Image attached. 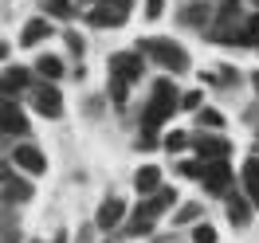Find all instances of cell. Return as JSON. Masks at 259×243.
<instances>
[{
  "instance_id": "6da1fadb",
  "label": "cell",
  "mask_w": 259,
  "mask_h": 243,
  "mask_svg": "<svg viewBox=\"0 0 259 243\" xmlns=\"http://www.w3.org/2000/svg\"><path fill=\"white\" fill-rule=\"evenodd\" d=\"M181 110V94L177 86L169 79H157L153 82V90H149V102L146 110H142V133H149V137H157V130H161L165 122L173 118V114Z\"/></svg>"
},
{
  "instance_id": "7a4b0ae2",
  "label": "cell",
  "mask_w": 259,
  "mask_h": 243,
  "mask_svg": "<svg viewBox=\"0 0 259 243\" xmlns=\"http://www.w3.org/2000/svg\"><path fill=\"white\" fill-rule=\"evenodd\" d=\"M138 51H142L146 59H153L157 67L173 71V75H185V71L193 67L189 51L181 47L177 39H165V35H146V39H138Z\"/></svg>"
},
{
  "instance_id": "3957f363",
  "label": "cell",
  "mask_w": 259,
  "mask_h": 243,
  "mask_svg": "<svg viewBox=\"0 0 259 243\" xmlns=\"http://www.w3.org/2000/svg\"><path fill=\"white\" fill-rule=\"evenodd\" d=\"M243 20L247 16H240V0H216V16H212V24L204 28V35H208L212 43H232Z\"/></svg>"
},
{
  "instance_id": "277c9868",
  "label": "cell",
  "mask_w": 259,
  "mask_h": 243,
  "mask_svg": "<svg viewBox=\"0 0 259 243\" xmlns=\"http://www.w3.org/2000/svg\"><path fill=\"white\" fill-rule=\"evenodd\" d=\"M110 75L126 79L130 86L146 75V63H142V51H114L110 55Z\"/></svg>"
},
{
  "instance_id": "5b68a950",
  "label": "cell",
  "mask_w": 259,
  "mask_h": 243,
  "mask_svg": "<svg viewBox=\"0 0 259 243\" xmlns=\"http://www.w3.org/2000/svg\"><path fill=\"white\" fill-rule=\"evenodd\" d=\"M32 106L44 118H63V94L55 90V82H39L32 86Z\"/></svg>"
},
{
  "instance_id": "8992f818",
  "label": "cell",
  "mask_w": 259,
  "mask_h": 243,
  "mask_svg": "<svg viewBox=\"0 0 259 243\" xmlns=\"http://www.w3.org/2000/svg\"><path fill=\"white\" fill-rule=\"evenodd\" d=\"M212 16H216V12H212L208 0H185V4L177 8V24L181 28H208Z\"/></svg>"
},
{
  "instance_id": "52a82bcc",
  "label": "cell",
  "mask_w": 259,
  "mask_h": 243,
  "mask_svg": "<svg viewBox=\"0 0 259 243\" xmlns=\"http://www.w3.org/2000/svg\"><path fill=\"white\" fill-rule=\"evenodd\" d=\"M35 196V188H32V180H24V177H16V169L12 165H4V204H24V200H32Z\"/></svg>"
},
{
  "instance_id": "ba28073f",
  "label": "cell",
  "mask_w": 259,
  "mask_h": 243,
  "mask_svg": "<svg viewBox=\"0 0 259 243\" xmlns=\"http://www.w3.org/2000/svg\"><path fill=\"white\" fill-rule=\"evenodd\" d=\"M0 126H4V137H24V133H28V118H24L16 98H4V106H0Z\"/></svg>"
},
{
  "instance_id": "9c48e42d",
  "label": "cell",
  "mask_w": 259,
  "mask_h": 243,
  "mask_svg": "<svg viewBox=\"0 0 259 243\" xmlns=\"http://www.w3.org/2000/svg\"><path fill=\"white\" fill-rule=\"evenodd\" d=\"M12 165H20L24 173H32V177H39L44 169H48V157L39 153L35 145H28V141H20L16 149H12Z\"/></svg>"
},
{
  "instance_id": "30bf717a",
  "label": "cell",
  "mask_w": 259,
  "mask_h": 243,
  "mask_svg": "<svg viewBox=\"0 0 259 243\" xmlns=\"http://www.w3.org/2000/svg\"><path fill=\"white\" fill-rule=\"evenodd\" d=\"M122 220H126V204H122L118 196H106L102 208H98V216H95L98 231H114V227H122Z\"/></svg>"
},
{
  "instance_id": "8fae6325",
  "label": "cell",
  "mask_w": 259,
  "mask_h": 243,
  "mask_svg": "<svg viewBox=\"0 0 259 243\" xmlns=\"http://www.w3.org/2000/svg\"><path fill=\"white\" fill-rule=\"evenodd\" d=\"M228 184H232V165L228 161H208L204 169V188L212 196H228Z\"/></svg>"
},
{
  "instance_id": "7c38bea8",
  "label": "cell",
  "mask_w": 259,
  "mask_h": 243,
  "mask_svg": "<svg viewBox=\"0 0 259 243\" xmlns=\"http://www.w3.org/2000/svg\"><path fill=\"white\" fill-rule=\"evenodd\" d=\"M130 12H122V8H110V4H95L91 12H87V24L91 28H122L126 24Z\"/></svg>"
},
{
  "instance_id": "4fadbf2b",
  "label": "cell",
  "mask_w": 259,
  "mask_h": 243,
  "mask_svg": "<svg viewBox=\"0 0 259 243\" xmlns=\"http://www.w3.org/2000/svg\"><path fill=\"white\" fill-rule=\"evenodd\" d=\"M193 145L200 153V161H228V153H232L224 137H193Z\"/></svg>"
},
{
  "instance_id": "5bb4252c",
  "label": "cell",
  "mask_w": 259,
  "mask_h": 243,
  "mask_svg": "<svg viewBox=\"0 0 259 243\" xmlns=\"http://www.w3.org/2000/svg\"><path fill=\"white\" fill-rule=\"evenodd\" d=\"M44 39H51V20H28L20 28V47H35Z\"/></svg>"
},
{
  "instance_id": "9a60e30c",
  "label": "cell",
  "mask_w": 259,
  "mask_h": 243,
  "mask_svg": "<svg viewBox=\"0 0 259 243\" xmlns=\"http://www.w3.org/2000/svg\"><path fill=\"white\" fill-rule=\"evenodd\" d=\"M173 204H177V188H169V184H161L153 196H146V200H142V208H146L149 216H161V212H169Z\"/></svg>"
},
{
  "instance_id": "2e32d148",
  "label": "cell",
  "mask_w": 259,
  "mask_h": 243,
  "mask_svg": "<svg viewBox=\"0 0 259 243\" xmlns=\"http://www.w3.org/2000/svg\"><path fill=\"white\" fill-rule=\"evenodd\" d=\"M32 86V71H24V67H4V98H16L20 90H28Z\"/></svg>"
},
{
  "instance_id": "e0dca14e",
  "label": "cell",
  "mask_w": 259,
  "mask_h": 243,
  "mask_svg": "<svg viewBox=\"0 0 259 243\" xmlns=\"http://www.w3.org/2000/svg\"><path fill=\"white\" fill-rule=\"evenodd\" d=\"M134 188L142 196H153L161 188V169H157V165H142V169L134 173Z\"/></svg>"
},
{
  "instance_id": "ac0fdd59",
  "label": "cell",
  "mask_w": 259,
  "mask_h": 243,
  "mask_svg": "<svg viewBox=\"0 0 259 243\" xmlns=\"http://www.w3.org/2000/svg\"><path fill=\"white\" fill-rule=\"evenodd\" d=\"M251 208H255V204H251V196H228V220H232L236 227H247V224H251Z\"/></svg>"
},
{
  "instance_id": "d6986e66",
  "label": "cell",
  "mask_w": 259,
  "mask_h": 243,
  "mask_svg": "<svg viewBox=\"0 0 259 243\" xmlns=\"http://www.w3.org/2000/svg\"><path fill=\"white\" fill-rule=\"evenodd\" d=\"M232 43H236V47H259V12H251V16L240 24V32H236Z\"/></svg>"
},
{
  "instance_id": "ffe728a7",
  "label": "cell",
  "mask_w": 259,
  "mask_h": 243,
  "mask_svg": "<svg viewBox=\"0 0 259 243\" xmlns=\"http://www.w3.org/2000/svg\"><path fill=\"white\" fill-rule=\"evenodd\" d=\"M243 188H247V196H251V204L259 208V153L243 161Z\"/></svg>"
},
{
  "instance_id": "44dd1931",
  "label": "cell",
  "mask_w": 259,
  "mask_h": 243,
  "mask_svg": "<svg viewBox=\"0 0 259 243\" xmlns=\"http://www.w3.org/2000/svg\"><path fill=\"white\" fill-rule=\"evenodd\" d=\"M153 224H157V216H149L146 208H138V212L126 220V227H122V231H126V235H149V231H153Z\"/></svg>"
},
{
  "instance_id": "7402d4cb",
  "label": "cell",
  "mask_w": 259,
  "mask_h": 243,
  "mask_svg": "<svg viewBox=\"0 0 259 243\" xmlns=\"http://www.w3.org/2000/svg\"><path fill=\"white\" fill-rule=\"evenodd\" d=\"M35 75H44V82L63 79V59H59V55H39V59H35Z\"/></svg>"
},
{
  "instance_id": "603a6c76",
  "label": "cell",
  "mask_w": 259,
  "mask_h": 243,
  "mask_svg": "<svg viewBox=\"0 0 259 243\" xmlns=\"http://www.w3.org/2000/svg\"><path fill=\"white\" fill-rule=\"evenodd\" d=\"M106 94H110L114 110H126V102H130V82H126V79H118V75H110V86H106Z\"/></svg>"
},
{
  "instance_id": "cb8c5ba5",
  "label": "cell",
  "mask_w": 259,
  "mask_h": 243,
  "mask_svg": "<svg viewBox=\"0 0 259 243\" xmlns=\"http://www.w3.org/2000/svg\"><path fill=\"white\" fill-rule=\"evenodd\" d=\"M196 122H200V130H224V114L220 110H196Z\"/></svg>"
},
{
  "instance_id": "d4e9b609",
  "label": "cell",
  "mask_w": 259,
  "mask_h": 243,
  "mask_svg": "<svg viewBox=\"0 0 259 243\" xmlns=\"http://www.w3.org/2000/svg\"><path fill=\"white\" fill-rule=\"evenodd\" d=\"M44 8H48L55 20H71L75 16V4H71V0H44Z\"/></svg>"
},
{
  "instance_id": "484cf974",
  "label": "cell",
  "mask_w": 259,
  "mask_h": 243,
  "mask_svg": "<svg viewBox=\"0 0 259 243\" xmlns=\"http://www.w3.org/2000/svg\"><path fill=\"white\" fill-rule=\"evenodd\" d=\"M173 220H177V227H185V224H196V220H200V204H196V200H189L185 208H177V216H173Z\"/></svg>"
},
{
  "instance_id": "4316f807",
  "label": "cell",
  "mask_w": 259,
  "mask_h": 243,
  "mask_svg": "<svg viewBox=\"0 0 259 243\" xmlns=\"http://www.w3.org/2000/svg\"><path fill=\"white\" fill-rule=\"evenodd\" d=\"M204 169H208V161H200V157H196V161H181L177 165L181 177H196V180H204Z\"/></svg>"
},
{
  "instance_id": "83f0119b",
  "label": "cell",
  "mask_w": 259,
  "mask_h": 243,
  "mask_svg": "<svg viewBox=\"0 0 259 243\" xmlns=\"http://www.w3.org/2000/svg\"><path fill=\"white\" fill-rule=\"evenodd\" d=\"M161 145L165 149H169V153H181V149H189V145H193V137H189V133H169V137H165V141H161Z\"/></svg>"
},
{
  "instance_id": "f1b7e54d",
  "label": "cell",
  "mask_w": 259,
  "mask_h": 243,
  "mask_svg": "<svg viewBox=\"0 0 259 243\" xmlns=\"http://www.w3.org/2000/svg\"><path fill=\"white\" fill-rule=\"evenodd\" d=\"M193 243H216V227L212 224H196L193 227Z\"/></svg>"
},
{
  "instance_id": "f546056e",
  "label": "cell",
  "mask_w": 259,
  "mask_h": 243,
  "mask_svg": "<svg viewBox=\"0 0 259 243\" xmlns=\"http://www.w3.org/2000/svg\"><path fill=\"white\" fill-rule=\"evenodd\" d=\"M181 110H200V90H189V94H181Z\"/></svg>"
},
{
  "instance_id": "4dcf8cb0",
  "label": "cell",
  "mask_w": 259,
  "mask_h": 243,
  "mask_svg": "<svg viewBox=\"0 0 259 243\" xmlns=\"http://www.w3.org/2000/svg\"><path fill=\"white\" fill-rule=\"evenodd\" d=\"M63 39H67V51H71V55H82V35L79 32H67Z\"/></svg>"
},
{
  "instance_id": "1f68e13d",
  "label": "cell",
  "mask_w": 259,
  "mask_h": 243,
  "mask_svg": "<svg viewBox=\"0 0 259 243\" xmlns=\"http://www.w3.org/2000/svg\"><path fill=\"white\" fill-rule=\"evenodd\" d=\"M161 12H165V0H146V16L149 20H157Z\"/></svg>"
},
{
  "instance_id": "d6a6232c",
  "label": "cell",
  "mask_w": 259,
  "mask_h": 243,
  "mask_svg": "<svg viewBox=\"0 0 259 243\" xmlns=\"http://www.w3.org/2000/svg\"><path fill=\"white\" fill-rule=\"evenodd\" d=\"M75 243H91V231H87V227H82L79 235H75Z\"/></svg>"
},
{
  "instance_id": "836d02e7",
  "label": "cell",
  "mask_w": 259,
  "mask_h": 243,
  "mask_svg": "<svg viewBox=\"0 0 259 243\" xmlns=\"http://www.w3.org/2000/svg\"><path fill=\"white\" fill-rule=\"evenodd\" d=\"M251 82H255V94H259V71H255V75H251Z\"/></svg>"
},
{
  "instance_id": "e575fe53",
  "label": "cell",
  "mask_w": 259,
  "mask_h": 243,
  "mask_svg": "<svg viewBox=\"0 0 259 243\" xmlns=\"http://www.w3.org/2000/svg\"><path fill=\"white\" fill-rule=\"evenodd\" d=\"M255 149H259V141H255Z\"/></svg>"
},
{
  "instance_id": "d590c367",
  "label": "cell",
  "mask_w": 259,
  "mask_h": 243,
  "mask_svg": "<svg viewBox=\"0 0 259 243\" xmlns=\"http://www.w3.org/2000/svg\"><path fill=\"white\" fill-rule=\"evenodd\" d=\"M255 4H259V0H255Z\"/></svg>"
}]
</instances>
